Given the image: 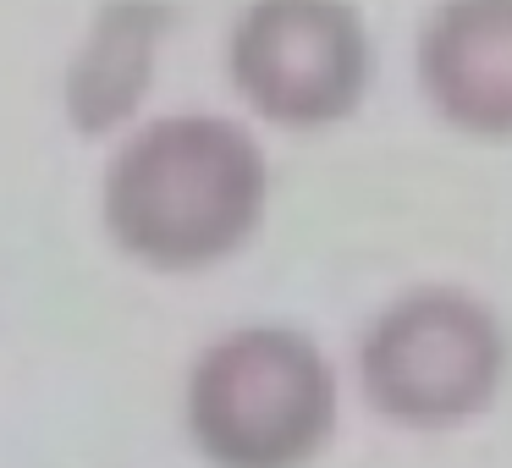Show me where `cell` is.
<instances>
[{"mask_svg": "<svg viewBox=\"0 0 512 468\" xmlns=\"http://www.w3.org/2000/svg\"><path fill=\"white\" fill-rule=\"evenodd\" d=\"M270 210V160L243 116H138L100 171L111 248L155 276H199L237 259Z\"/></svg>", "mask_w": 512, "mask_h": 468, "instance_id": "1", "label": "cell"}, {"mask_svg": "<svg viewBox=\"0 0 512 468\" xmlns=\"http://www.w3.org/2000/svg\"><path fill=\"white\" fill-rule=\"evenodd\" d=\"M336 419V364L298 325H232L182 380V424L210 468H309Z\"/></svg>", "mask_w": 512, "mask_h": 468, "instance_id": "2", "label": "cell"}, {"mask_svg": "<svg viewBox=\"0 0 512 468\" xmlns=\"http://www.w3.org/2000/svg\"><path fill=\"white\" fill-rule=\"evenodd\" d=\"M358 397L397 430H463L496 408L512 375V331L479 292L424 281L369 314Z\"/></svg>", "mask_w": 512, "mask_h": 468, "instance_id": "3", "label": "cell"}, {"mask_svg": "<svg viewBox=\"0 0 512 468\" xmlns=\"http://www.w3.org/2000/svg\"><path fill=\"white\" fill-rule=\"evenodd\" d=\"M221 67L248 122L331 133L353 122L375 83V39L353 0H243Z\"/></svg>", "mask_w": 512, "mask_h": 468, "instance_id": "4", "label": "cell"}, {"mask_svg": "<svg viewBox=\"0 0 512 468\" xmlns=\"http://www.w3.org/2000/svg\"><path fill=\"white\" fill-rule=\"evenodd\" d=\"M430 116L474 144H512V0H435L413 34Z\"/></svg>", "mask_w": 512, "mask_h": 468, "instance_id": "5", "label": "cell"}, {"mask_svg": "<svg viewBox=\"0 0 512 468\" xmlns=\"http://www.w3.org/2000/svg\"><path fill=\"white\" fill-rule=\"evenodd\" d=\"M177 28L171 0H100L61 67V111L78 138H116L138 122Z\"/></svg>", "mask_w": 512, "mask_h": 468, "instance_id": "6", "label": "cell"}]
</instances>
